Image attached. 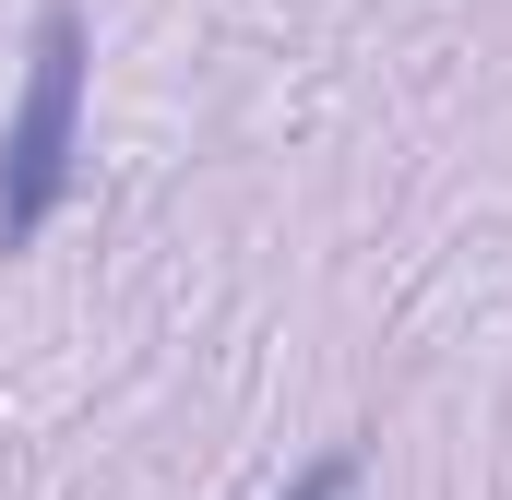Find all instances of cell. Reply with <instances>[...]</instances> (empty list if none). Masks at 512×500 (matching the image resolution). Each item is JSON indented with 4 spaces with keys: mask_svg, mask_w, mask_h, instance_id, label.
Instances as JSON below:
<instances>
[{
    "mask_svg": "<svg viewBox=\"0 0 512 500\" xmlns=\"http://www.w3.org/2000/svg\"><path fill=\"white\" fill-rule=\"evenodd\" d=\"M346 489H358V453H322V465H310L286 500H346Z\"/></svg>",
    "mask_w": 512,
    "mask_h": 500,
    "instance_id": "7a4b0ae2",
    "label": "cell"
},
{
    "mask_svg": "<svg viewBox=\"0 0 512 500\" xmlns=\"http://www.w3.org/2000/svg\"><path fill=\"white\" fill-rule=\"evenodd\" d=\"M72 143H84V12L48 0V12H36V60H24V96H12V120H0V250H24L60 215Z\"/></svg>",
    "mask_w": 512,
    "mask_h": 500,
    "instance_id": "6da1fadb",
    "label": "cell"
}]
</instances>
